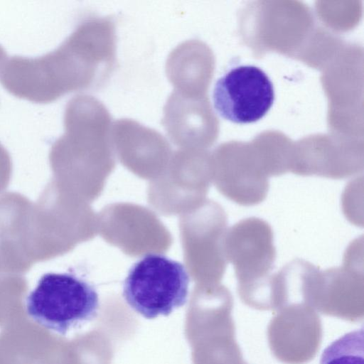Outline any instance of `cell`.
I'll use <instances>...</instances> for the list:
<instances>
[{"mask_svg": "<svg viewBox=\"0 0 364 364\" xmlns=\"http://www.w3.org/2000/svg\"><path fill=\"white\" fill-rule=\"evenodd\" d=\"M215 110L224 119L237 124L262 119L274 100V90L267 75L255 65L230 69L216 82L213 93Z\"/></svg>", "mask_w": 364, "mask_h": 364, "instance_id": "cell-6", "label": "cell"}, {"mask_svg": "<svg viewBox=\"0 0 364 364\" xmlns=\"http://www.w3.org/2000/svg\"><path fill=\"white\" fill-rule=\"evenodd\" d=\"M246 364H247V363H246Z\"/></svg>", "mask_w": 364, "mask_h": 364, "instance_id": "cell-10", "label": "cell"}, {"mask_svg": "<svg viewBox=\"0 0 364 364\" xmlns=\"http://www.w3.org/2000/svg\"><path fill=\"white\" fill-rule=\"evenodd\" d=\"M98 308L95 287L69 273L44 274L26 299L28 316L46 329L60 335L94 318Z\"/></svg>", "mask_w": 364, "mask_h": 364, "instance_id": "cell-3", "label": "cell"}, {"mask_svg": "<svg viewBox=\"0 0 364 364\" xmlns=\"http://www.w3.org/2000/svg\"><path fill=\"white\" fill-rule=\"evenodd\" d=\"M224 251L233 266L242 301L255 309L276 311L271 271L277 252L269 224L255 217L240 220L226 232Z\"/></svg>", "mask_w": 364, "mask_h": 364, "instance_id": "cell-2", "label": "cell"}, {"mask_svg": "<svg viewBox=\"0 0 364 364\" xmlns=\"http://www.w3.org/2000/svg\"><path fill=\"white\" fill-rule=\"evenodd\" d=\"M356 250V249H355ZM349 247L344 264L321 271L316 267L304 284L303 301L315 311L352 322L363 319V262Z\"/></svg>", "mask_w": 364, "mask_h": 364, "instance_id": "cell-5", "label": "cell"}, {"mask_svg": "<svg viewBox=\"0 0 364 364\" xmlns=\"http://www.w3.org/2000/svg\"><path fill=\"white\" fill-rule=\"evenodd\" d=\"M189 281L181 262L161 254H149L129 269L123 296L146 318L168 316L186 302Z\"/></svg>", "mask_w": 364, "mask_h": 364, "instance_id": "cell-4", "label": "cell"}, {"mask_svg": "<svg viewBox=\"0 0 364 364\" xmlns=\"http://www.w3.org/2000/svg\"><path fill=\"white\" fill-rule=\"evenodd\" d=\"M363 328L349 332L323 352L320 364H363Z\"/></svg>", "mask_w": 364, "mask_h": 364, "instance_id": "cell-9", "label": "cell"}, {"mask_svg": "<svg viewBox=\"0 0 364 364\" xmlns=\"http://www.w3.org/2000/svg\"><path fill=\"white\" fill-rule=\"evenodd\" d=\"M115 60L114 21L109 17H90L54 50L32 58L29 75L36 89L53 102L70 92L102 85Z\"/></svg>", "mask_w": 364, "mask_h": 364, "instance_id": "cell-1", "label": "cell"}, {"mask_svg": "<svg viewBox=\"0 0 364 364\" xmlns=\"http://www.w3.org/2000/svg\"><path fill=\"white\" fill-rule=\"evenodd\" d=\"M162 124L177 144H188L198 141L201 114L195 95L173 90L164 106Z\"/></svg>", "mask_w": 364, "mask_h": 364, "instance_id": "cell-8", "label": "cell"}, {"mask_svg": "<svg viewBox=\"0 0 364 364\" xmlns=\"http://www.w3.org/2000/svg\"><path fill=\"white\" fill-rule=\"evenodd\" d=\"M267 329L274 357L285 364H304L316 356L322 326L316 311L305 302H290L276 311Z\"/></svg>", "mask_w": 364, "mask_h": 364, "instance_id": "cell-7", "label": "cell"}]
</instances>
